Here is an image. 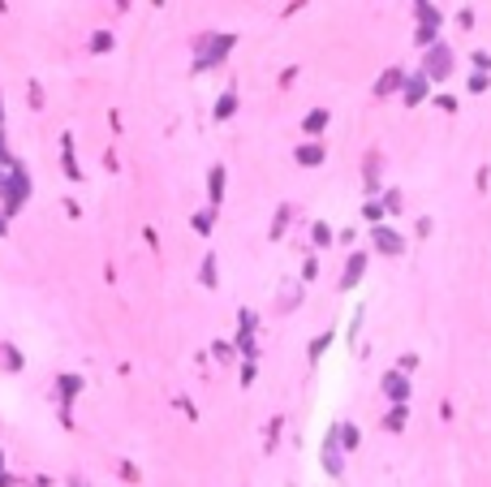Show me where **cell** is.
<instances>
[{"instance_id": "obj_4", "label": "cell", "mask_w": 491, "mask_h": 487, "mask_svg": "<svg viewBox=\"0 0 491 487\" xmlns=\"http://www.w3.org/2000/svg\"><path fill=\"white\" fill-rule=\"evenodd\" d=\"M323 470H328L332 479L345 474V449H341V435H336V427L323 435Z\"/></svg>"}, {"instance_id": "obj_27", "label": "cell", "mask_w": 491, "mask_h": 487, "mask_svg": "<svg viewBox=\"0 0 491 487\" xmlns=\"http://www.w3.org/2000/svg\"><path fill=\"white\" fill-rule=\"evenodd\" d=\"M315 242H319V246L332 242V228H328V224H315Z\"/></svg>"}, {"instance_id": "obj_10", "label": "cell", "mask_w": 491, "mask_h": 487, "mask_svg": "<svg viewBox=\"0 0 491 487\" xmlns=\"http://www.w3.org/2000/svg\"><path fill=\"white\" fill-rule=\"evenodd\" d=\"M207 194H212V203L224 198V168L220 164H212V173H207Z\"/></svg>"}, {"instance_id": "obj_18", "label": "cell", "mask_w": 491, "mask_h": 487, "mask_svg": "<svg viewBox=\"0 0 491 487\" xmlns=\"http://www.w3.org/2000/svg\"><path fill=\"white\" fill-rule=\"evenodd\" d=\"M212 224H216V212H212V208L194 216V228H198V233H212Z\"/></svg>"}, {"instance_id": "obj_2", "label": "cell", "mask_w": 491, "mask_h": 487, "mask_svg": "<svg viewBox=\"0 0 491 487\" xmlns=\"http://www.w3.org/2000/svg\"><path fill=\"white\" fill-rule=\"evenodd\" d=\"M228 48H233V35H203V39H198V61H194V69H207V65L224 61Z\"/></svg>"}, {"instance_id": "obj_14", "label": "cell", "mask_w": 491, "mask_h": 487, "mask_svg": "<svg viewBox=\"0 0 491 487\" xmlns=\"http://www.w3.org/2000/svg\"><path fill=\"white\" fill-rule=\"evenodd\" d=\"M306 134H319V130H328V108H315V112H306Z\"/></svg>"}, {"instance_id": "obj_25", "label": "cell", "mask_w": 491, "mask_h": 487, "mask_svg": "<svg viewBox=\"0 0 491 487\" xmlns=\"http://www.w3.org/2000/svg\"><path fill=\"white\" fill-rule=\"evenodd\" d=\"M367 220L379 228V220H383V208H379V203H367Z\"/></svg>"}, {"instance_id": "obj_15", "label": "cell", "mask_w": 491, "mask_h": 487, "mask_svg": "<svg viewBox=\"0 0 491 487\" xmlns=\"http://www.w3.org/2000/svg\"><path fill=\"white\" fill-rule=\"evenodd\" d=\"M336 435H341V449H358V427L353 423H336Z\"/></svg>"}, {"instance_id": "obj_1", "label": "cell", "mask_w": 491, "mask_h": 487, "mask_svg": "<svg viewBox=\"0 0 491 487\" xmlns=\"http://www.w3.org/2000/svg\"><path fill=\"white\" fill-rule=\"evenodd\" d=\"M31 194V182H26V173L13 168V173H0V198H5V208L17 212L22 208V198Z\"/></svg>"}, {"instance_id": "obj_28", "label": "cell", "mask_w": 491, "mask_h": 487, "mask_svg": "<svg viewBox=\"0 0 491 487\" xmlns=\"http://www.w3.org/2000/svg\"><path fill=\"white\" fill-rule=\"evenodd\" d=\"M413 367H418V354H405V358H401V375L413 371Z\"/></svg>"}, {"instance_id": "obj_12", "label": "cell", "mask_w": 491, "mask_h": 487, "mask_svg": "<svg viewBox=\"0 0 491 487\" xmlns=\"http://www.w3.org/2000/svg\"><path fill=\"white\" fill-rule=\"evenodd\" d=\"M401 82H405V78H401V69H388L383 78L375 82V95H393V91H401Z\"/></svg>"}, {"instance_id": "obj_24", "label": "cell", "mask_w": 491, "mask_h": 487, "mask_svg": "<svg viewBox=\"0 0 491 487\" xmlns=\"http://www.w3.org/2000/svg\"><path fill=\"white\" fill-rule=\"evenodd\" d=\"M491 87V78H487V73H474V78H470V91L478 95V91H487Z\"/></svg>"}, {"instance_id": "obj_20", "label": "cell", "mask_w": 491, "mask_h": 487, "mask_svg": "<svg viewBox=\"0 0 491 487\" xmlns=\"http://www.w3.org/2000/svg\"><path fill=\"white\" fill-rule=\"evenodd\" d=\"M332 345V332H323V337H315L310 341V358H323V349Z\"/></svg>"}, {"instance_id": "obj_19", "label": "cell", "mask_w": 491, "mask_h": 487, "mask_svg": "<svg viewBox=\"0 0 491 487\" xmlns=\"http://www.w3.org/2000/svg\"><path fill=\"white\" fill-rule=\"evenodd\" d=\"M383 427H388V431H401V427H405V405H397L393 414L383 419Z\"/></svg>"}, {"instance_id": "obj_30", "label": "cell", "mask_w": 491, "mask_h": 487, "mask_svg": "<svg viewBox=\"0 0 491 487\" xmlns=\"http://www.w3.org/2000/svg\"><path fill=\"white\" fill-rule=\"evenodd\" d=\"M0 121H5V104H0Z\"/></svg>"}, {"instance_id": "obj_23", "label": "cell", "mask_w": 491, "mask_h": 487, "mask_svg": "<svg viewBox=\"0 0 491 487\" xmlns=\"http://www.w3.org/2000/svg\"><path fill=\"white\" fill-rule=\"evenodd\" d=\"M284 220H289V208H280V212H276V220H272V238H280V233H284Z\"/></svg>"}, {"instance_id": "obj_22", "label": "cell", "mask_w": 491, "mask_h": 487, "mask_svg": "<svg viewBox=\"0 0 491 487\" xmlns=\"http://www.w3.org/2000/svg\"><path fill=\"white\" fill-rule=\"evenodd\" d=\"M0 354H5V367H9V371H17V367H22V358H17V349H13V345H0Z\"/></svg>"}, {"instance_id": "obj_8", "label": "cell", "mask_w": 491, "mask_h": 487, "mask_svg": "<svg viewBox=\"0 0 491 487\" xmlns=\"http://www.w3.org/2000/svg\"><path fill=\"white\" fill-rule=\"evenodd\" d=\"M362 272H367V254H349V263H345V276H341V289H353Z\"/></svg>"}, {"instance_id": "obj_17", "label": "cell", "mask_w": 491, "mask_h": 487, "mask_svg": "<svg viewBox=\"0 0 491 487\" xmlns=\"http://www.w3.org/2000/svg\"><path fill=\"white\" fill-rule=\"evenodd\" d=\"M203 285L216 289V254H207V259H203Z\"/></svg>"}, {"instance_id": "obj_7", "label": "cell", "mask_w": 491, "mask_h": 487, "mask_svg": "<svg viewBox=\"0 0 491 487\" xmlns=\"http://www.w3.org/2000/svg\"><path fill=\"white\" fill-rule=\"evenodd\" d=\"M427 91H431V78H427V73H413V78L405 82V104H423Z\"/></svg>"}, {"instance_id": "obj_11", "label": "cell", "mask_w": 491, "mask_h": 487, "mask_svg": "<svg viewBox=\"0 0 491 487\" xmlns=\"http://www.w3.org/2000/svg\"><path fill=\"white\" fill-rule=\"evenodd\" d=\"M78 388H82V375H61V379H57V393H61V401H65V405L78 397Z\"/></svg>"}, {"instance_id": "obj_6", "label": "cell", "mask_w": 491, "mask_h": 487, "mask_svg": "<svg viewBox=\"0 0 491 487\" xmlns=\"http://www.w3.org/2000/svg\"><path fill=\"white\" fill-rule=\"evenodd\" d=\"M371 242H375V250H383V254H405V238L397 233V228H388V224L375 228Z\"/></svg>"}, {"instance_id": "obj_13", "label": "cell", "mask_w": 491, "mask_h": 487, "mask_svg": "<svg viewBox=\"0 0 491 487\" xmlns=\"http://www.w3.org/2000/svg\"><path fill=\"white\" fill-rule=\"evenodd\" d=\"M61 164H65V173L73 177V182H82V168H78V160H73V151H69V134H65V143H61Z\"/></svg>"}, {"instance_id": "obj_21", "label": "cell", "mask_w": 491, "mask_h": 487, "mask_svg": "<svg viewBox=\"0 0 491 487\" xmlns=\"http://www.w3.org/2000/svg\"><path fill=\"white\" fill-rule=\"evenodd\" d=\"M418 17H423V27H435V22H439V9H435V5H418Z\"/></svg>"}, {"instance_id": "obj_29", "label": "cell", "mask_w": 491, "mask_h": 487, "mask_svg": "<svg viewBox=\"0 0 491 487\" xmlns=\"http://www.w3.org/2000/svg\"><path fill=\"white\" fill-rule=\"evenodd\" d=\"M0 160H5V130H0Z\"/></svg>"}, {"instance_id": "obj_16", "label": "cell", "mask_w": 491, "mask_h": 487, "mask_svg": "<svg viewBox=\"0 0 491 487\" xmlns=\"http://www.w3.org/2000/svg\"><path fill=\"white\" fill-rule=\"evenodd\" d=\"M233 108H237V91H224V95H220V104H216V117L224 121V117H228Z\"/></svg>"}, {"instance_id": "obj_9", "label": "cell", "mask_w": 491, "mask_h": 487, "mask_svg": "<svg viewBox=\"0 0 491 487\" xmlns=\"http://www.w3.org/2000/svg\"><path fill=\"white\" fill-rule=\"evenodd\" d=\"M323 156H328V151H323L319 143H302V147H298V164H306V168L323 164Z\"/></svg>"}, {"instance_id": "obj_5", "label": "cell", "mask_w": 491, "mask_h": 487, "mask_svg": "<svg viewBox=\"0 0 491 487\" xmlns=\"http://www.w3.org/2000/svg\"><path fill=\"white\" fill-rule=\"evenodd\" d=\"M379 388H383V397H388V401H397V405H405V401H409V379H405L401 371H388V375L379 379Z\"/></svg>"}, {"instance_id": "obj_26", "label": "cell", "mask_w": 491, "mask_h": 487, "mask_svg": "<svg viewBox=\"0 0 491 487\" xmlns=\"http://www.w3.org/2000/svg\"><path fill=\"white\" fill-rule=\"evenodd\" d=\"M91 48H95V52H108V48H112V35H95Z\"/></svg>"}, {"instance_id": "obj_3", "label": "cell", "mask_w": 491, "mask_h": 487, "mask_svg": "<svg viewBox=\"0 0 491 487\" xmlns=\"http://www.w3.org/2000/svg\"><path fill=\"white\" fill-rule=\"evenodd\" d=\"M448 69H453V52L444 43H435V48H427V61H423V73L431 82H444L448 78Z\"/></svg>"}]
</instances>
